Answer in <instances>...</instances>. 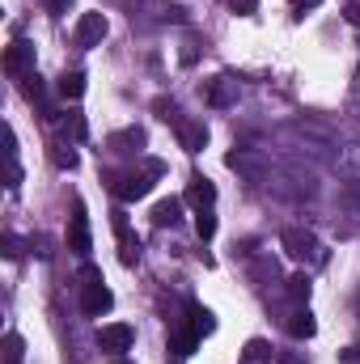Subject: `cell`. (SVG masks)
<instances>
[{
	"instance_id": "cell-1",
	"label": "cell",
	"mask_w": 360,
	"mask_h": 364,
	"mask_svg": "<svg viewBox=\"0 0 360 364\" xmlns=\"http://www.w3.org/2000/svg\"><path fill=\"white\" fill-rule=\"evenodd\" d=\"M280 246L292 255V259H322V246H318V237L309 233V229H284V237H280Z\"/></svg>"
},
{
	"instance_id": "cell-2",
	"label": "cell",
	"mask_w": 360,
	"mask_h": 364,
	"mask_svg": "<svg viewBox=\"0 0 360 364\" xmlns=\"http://www.w3.org/2000/svg\"><path fill=\"white\" fill-rule=\"evenodd\" d=\"M68 250H73V255H90V250H93L90 216H85V203H81V199L73 203V220H68Z\"/></svg>"
},
{
	"instance_id": "cell-3",
	"label": "cell",
	"mask_w": 360,
	"mask_h": 364,
	"mask_svg": "<svg viewBox=\"0 0 360 364\" xmlns=\"http://www.w3.org/2000/svg\"><path fill=\"white\" fill-rule=\"evenodd\" d=\"M4 73L9 77H30L34 73V43H26V38L9 43L4 47Z\"/></svg>"
},
{
	"instance_id": "cell-4",
	"label": "cell",
	"mask_w": 360,
	"mask_h": 364,
	"mask_svg": "<svg viewBox=\"0 0 360 364\" xmlns=\"http://www.w3.org/2000/svg\"><path fill=\"white\" fill-rule=\"evenodd\" d=\"M110 305H115V292H110L102 279H85V288H81V309H85L90 318H102V314H110Z\"/></svg>"
},
{
	"instance_id": "cell-5",
	"label": "cell",
	"mask_w": 360,
	"mask_h": 364,
	"mask_svg": "<svg viewBox=\"0 0 360 364\" xmlns=\"http://www.w3.org/2000/svg\"><path fill=\"white\" fill-rule=\"evenodd\" d=\"M106 30H110V21H106V13H81V21H77V47H97L102 38H106Z\"/></svg>"
},
{
	"instance_id": "cell-6",
	"label": "cell",
	"mask_w": 360,
	"mask_h": 364,
	"mask_svg": "<svg viewBox=\"0 0 360 364\" xmlns=\"http://www.w3.org/2000/svg\"><path fill=\"white\" fill-rule=\"evenodd\" d=\"M97 343H102V352H127V348L136 343V331H132L127 322H110V326H102Z\"/></svg>"
},
{
	"instance_id": "cell-7",
	"label": "cell",
	"mask_w": 360,
	"mask_h": 364,
	"mask_svg": "<svg viewBox=\"0 0 360 364\" xmlns=\"http://www.w3.org/2000/svg\"><path fill=\"white\" fill-rule=\"evenodd\" d=\"M115 233H119V259H123V267H136V263H140V242L132 237L123 212H115Z\"/></svg>"
},
{
	"instance_id": "cell-8",
	"label": "cell",
	"mask_w": 360,
	"mask_h": 364,
	"mask_svg": "<svg viewBox=\"0 0 360 364\" xmlns=\"http://www.w3.org/2000/svg\"><path fill=\"white\" fill-rule=\"evenodd\" d=\"M182 203H191L195 212H203V208L216 203V186H212L208 178H191L186 182V191H182Z\"/></svg>"
},
{
	"instance_id": "cell-9",
	"label": "cell",
	"mask_w": 360,
	"mask_h": 364,
	"mask_svg": "<svg viewBox=\"0 0 360 364\" xmlns=\"http://www.w3.org/2000/svg\"><path fill=\"white\" fill-rule=\"evenodd\" d=\"M179 144L186 153H199V149L208 144V127H203L199 119H179Z\"/></svg>"
},
{
	"instance_id": "cell-10",
	"label": "cell",
	"mask_w": 360,
	"mask_h": 364,
	"mask_svg": "<svg viewBox=\"0 0 360 364\" xmlns=\"http://www.w3.org/2000/svg\"><path fill=\"white\" fill-rule=\"evenodd\" d=\"M115 191H119V199H123V203H136V199H144V195L153 191V174H132V178L119 182Z\"/></svg>"
},
{
	"instance_id": "cell-11",
	"label": "cell",
	"mask_w": 360,
	"mask_h": 364,
	"mask_svg": "<svg viewBox=\"0 0 360 364\" xmlns=\"http://www.w3.org/2000/svg\"><path fill=\"white\" fill-rule=\"evenodd\" d=\"M179 212H182V199H174V195H170V199H157V203H153V225H157V229L179 225Z\"/></svg>"
},
{
	"instance_id": "cell-12",
	"label": "cell",
	"mask_w": 360,
	"mask_h": 364,
	"mask_svg": "<svg viewBox=\"0 0 360 364\" xmlns=\"http://www.w3.org/2000/svg\"><path fill=\"white\" fill-rule=\"evenodd\" d=\"M186 326H191V331L203 339V335H212V331H216V318H212V309H203V305H191V309H186Z\"/></svg>"
},
{
	"instance_id": "cell-13",
	"label": "cell",
	"mask_w": 360,
	"mask_h": 364,
	"mask_svg": "<svg viewBox=\"0 0 360 364\" xmlns=\"http://www.w3.org/2000/svg\"><path fill=\"white\" fill-rule=\"evenodd\" d=\"M314 331H318V322H314L309 309H297V314L288 318V335H292V339H314Z\"/></svg>"
},
{
	"instance_id": "cell-14",
	"label": "cell",
	"mask_w": 360,
	"mask_h": 364,
	"mask_svg": "<svg viewBox=\"0 0 360 364\" xmlns=\"http://www.w3.org/2000/svg\"><path fill=\"white\" fill-rule=\"evenodd\" d=\"M55 90H60V97H68V102H77V97L85 93V73H81V68H73V73H64V77L55 81Z\"/></svg>"
},
{
	"instance_id": "cell-15",
	"label": "cell",
	"mask_w": 360,
	"mask_h": 364,
	"mask_svg": "<svg viewBox=\"0 0 360 364\" xmlns=\"http://www.w3.org/2000/svg\"><path fill=\"white\" fill-rule=\"evenodd\" d=\"M238 97V85L229 81V77H216V81H208V102L212 106H229Z\"/></svg>"
},
{
	"instance_id": "cell-16",
	"label": "cell",
	"mask_w": 360,
	"mask_h": 364,
	"mask_svg": "<svg viewBox=\"0 0 360 364\" xmlns=\"http://www.w3.org/2000/svg\"><path fill=\"white\" fill-rule=\"evenodd\" d=\"M195 348H199V335H195L191 326H182V331L170 335V352H174V356H191Z\"/></svg>"
},
{
	"instance_id": "cell-17",
	"label": "cell",
	"mask_w": 360,
	"mask_h": 364,
	"mask_svg": "<svg viewBox=\"0 0 360 364\" xmlns=\"http://www.w3.org/2000/svg\"><path fill=\"white\" fill-rule=\"evenodd\" d=\"M242 364H271V348L263 339H250L246 352H242Z\"/></svg>"
},
{
	"instance_id": "cell-18",
	"label": "cell",
	"mask_w": 360,
	"mask_h": 364,
	"mask_svg": "<svg viewBox=\"0 0 360 364\" xmlns=\"http://www.w3.org/2000/svg\"><path fill=\"white\" fill-rule=\"evenodd\" d=\"M288 301H297V305H305L309 301V275H288Z\"/></svg>"
},
{
	"instance_id": "cell-19",
	"label": "cell",
	"mask_w": 360,
	"mask_h": 364,
	"mask_svg": "<svg viewBox=\"0 0 360 364\" xmlns=\"http://www.w3.org/2000/svg\"><path fill=\"white\" fill-rule=\"evenodd\" d=\"M51 161H55L60 170H77V153H73L68 144H51Z\"/></svg>"
},
{
	"instance_id": "cell-20",
	"label": "cell",
	"mask_w": 360,
	"mask_h": 364,
	"mask_svg": "<svg viewBox=\"0 0 360 364\" xmlns=\"http://www.w3.org/2000/svg\"><path fill=\"white\" fill-rule=\"evenodd\" d=\"M195 233H199L203 242H208V237H216V216H212L208 208H203V212H195Z\"/></svg>"
},
{
	"instance_id": "cell-21",
	"label": "cell",
	"mask_w": 360,
	"mask_h": 364,
	"mask_svg": "<svg viewBox=\"0 0 360 364\" xmlns=\"http://www.w3.org/2000/svg\"><path fill=\"white\" fill-rule=\"evenodd\" d=\"M110 144H144V132H140V127H127V132H119Z\"/></svg>"
},
{
	"instance_id": "cell-22",
	"label": "cell",
	"mask_w": 360,
	"mask_h": 364,
	"mask_svg": "<svg viewBox=\"0 0 360 364\" xmlns=\"http://www.w3.org/2000/svg\"><path fill=\"white\" fill-rule=\"evenodd\" d=\"M229 9H233L238 17H250V13L259 9V0H229Z\"/></svg>"
},
{
	"instance_id": "cell-23",
	"label": "cell",
	"mask_w": 360,
	"mask_h": 364,
	"mask_svg": "<svg viewBox=\"0 0 360 364\" xmlns=\"http://www.w3.org/2000/svg\"><path fill=\"white\" fill-rule=\"evenodd\" d=\"M4 255H9V259H17V255H21V242H17L13 233H4Z\"/></svg>"
},
{
	"instance_id": "cell-24",
	"label": "cell",
	"mask_w": 360,
	"mask_h": 364,
	"mask_svg": "<svg viewBox=\"0 0 360 364\" xmlns=\"http://www.w3.org/2000/svg\"><path fill=\"white\" fill-rule=\"evenodd\" d=\"M68 4H73V0H51V13H64Z\"/></svg>"
},
{
	"instance_id": "cell-25",
	"label": "cell",
	"mask_w": 360,
	"mask_h": 364,
	"mask_svg": "<svg viewBox=\"0 0 360 364\" xmlns=\"http://www.w3.org/2000/svg\"><path fill=\"white\" fill-rule=\"evenodd\" d=\"M314 4H318V0H292V9H297V13H301V9H314Z\"/></svg>"
},
{
	"instance_id": "cell-26",
	"label": "cell",
	"mask_w": 360,
	"mask_h": 364,
	"mask_svg": "<svg viewBox=\"0 0 360 364\" xmlns=\"http://www.w3.org/2000/svg\"><path fill=\"white\" fill-rule=\"evenodd\" d=\"M119 364H127V360H119Z\"/></svg>"
}]
</instances>
